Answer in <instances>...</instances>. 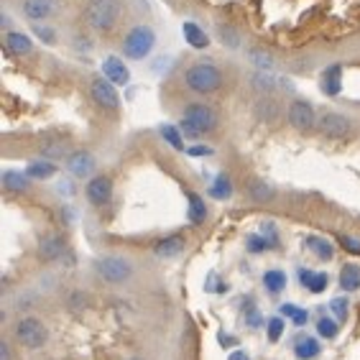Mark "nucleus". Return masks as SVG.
Instances as JSON below:
<instances>
[{
	"mask_svg": "<svg viewBox=\"0 0 360 360\" xmlns=\"http://www.w3.org/2000/svg\"><path fill=\"white\" fill-rule=\"evenodd\" d=\"M13 338L26 350H39L49 342V330L39 317H18L13 325Z\"/></svg>",
	"mask_w": 360,
	"mask_h": 360,
	"instance_id": "6",
	"label": "nucleus"
},
{
	"mask_svg": "<svg viewBox=\"0 0 360 360\" xmlns=\"http://www.w3.org/2000/svg\"><path fill=\"white\" fill-rule=\"evenodd\" d=\"M56 189H59V192H64V194H72V187L67 184V181H64V184H59Z\"/></svg>",
	"mask_w": 360,
	"mask_h": 360,
	"instance_id": "48",
	"label": "nucleus"
},
{
	"mask_svg": "<svg viewBox=\"0 0 360 360\" xmlns=\"http://www.w3.org/2000/svg\"><path fill=\"white\" fill-rule=\"evenodd\" d=\"M181 34H184V41L192 49H207L210 46V36L205 34V28H200L197 23L187 21L181 23Z\"/></svg>",
	"mask_w": 360,
	"mask_h": 360,
	"instance_id": "24",
	"label": "nucleus"
},
{
	"mask_svg": "<svg viewBox=\"0 0 360 360\" xmlns=\"http://www.w3.org/2000/svg\"><path fill=\"white\" fill-rule=\"evenodd\" d=\"M248 194H250V200L253 202H271L274 200V194H276V189H274V184H269L266 179H253L250 181V187H248Z\"/></svg>",
	"mask_w": 360,
	"mask_h": 360,
	"instance_id": "30",
	"label": "nucleus"
},
{
	"mask_svg": "<svg viewBox=\"0 0 360 360\" xmlns=\"http://www.w3.org/2000/svg\"><path fill=\"white\" fill-rule=\"evenodd\" d=\"M187 217L192 225H202L207 220V205L205 197H200L197 192H187Z\"/></svg>",
	"mask_w": 360,
	"mask_h": 360,
	"instance_id": "23",
	"label": "nucleus"
},
{
	"mask_svg": "<svg viewBox=\"0 0 360 360\" xmlns=\"http://www.w3.org/2000/svg\"><path fill=\"white\" fill-rule=\"evenodd\" d=\"M248 54H250V62L256 64L258 70H266V72L274 70V59H271L269 51H264V49H250Z\"/></svg>",
	"mask_w": 360,
	"mask_h": 360,
	"instance_id": "40",
	"label": "nucleus"
},
{
	"mask_svg": "<svg viewBox=\"0 0 360 360\" xmlns=\"http://www.w3.org/2000/svg\"><path fill=\"white\" fill-rule=\"evenodd\" d=\"M327 312L333 314L338 322H345L347 314H350V302H347V297H335L330 304H327Z\"/></svg>",
	"mask_w": 360,
	"mask_h": 360,
	"instance_id": "38",
	"label": "nucleus"
},
{
	"mask_svg": "<svg viewBox=\"0 0 360 360\" xmlns=\"http://www.w3.org/2000/svg\"><path fill=\"white\" fill-rule=\"evenodd\" d=\"M84 197L90 205L95 207H105V205H110L112 200V179L110 176H105V174H97L87 181V187H84Z\"/></svg>",
	"mask_w": 360,
	"mask_h": 360,
	"instance_id": "10",
	"label": "nucleus"
},
{
	"mask_svg": "<svg viewBox=\"0 0 360 360\" xmlns=\"http://www.w3.org/2000/svg\"><path fill=\"white\" fill-rule=\"evenodd\" d=\"M217 36H220V41L225 44L228 49H238V46H240V34H238V31L230 26V23H217Z\"/></svg>",
	"mask_w": 360,
	"mask_h": 360,
	"instance_id": "37",
	"label": "nucleus"
},
{
	"mask_svg": "<svg viewBox=\"0 0 360 360\" xmlns=\"http://www.w3.org/2000/svg\"><path fill=\"white\" fill-rule=\"evenodd\" d=\"M161 139L167 141L169 146H172L174 151H187V146H184V133H181V128H176V125H161L159 128Z\"/></svg>",
	"mask_w": 360,
	"mask_h": 360,
	"instance_id": "32",
	"label": "nucleus"
},
{
	"mask_svg": "<svg viewBox=\"0 0 360 360\" xmlns=\"http://www.w3.org/2000/svg\"><path fill=\"white\" fill-rule=\"evenodd\" d=\"M222 82H225L222 72L210 62H197L184 72V84L197 95H212L220 90Z\"/></svg>",
	"mask_w": 360,
	"mask_h": 360,
	"instance_id": "2",
	"label": "nucleus"
},
{
	"mask_svg": "<svg viewBox=\"0 0 360 360\" xmlns=\"http://www.w3.org/2000/svg\"><path fill=\"white\" fill-rule=\"evenodd\" d=\"M92 269H95V274L103 278L105 284L112 286L128 284L133 278V261L125 256H100L95 258Z\"/></svg>",
	"mask_w": 360,
	"mask_h": 360,
	"instance_id": "4",
	"label": "nucleus"
},
{
	"mask_svg": "<svg viewBox=\"0 0 360 360\" xmlns=\"http://www.w3.org/2000/svg\"><path fill=\"white\" fill-rule=\"evenodd\" d=\"M100 72L112 84H118V87H125V84L131 82V72H128V67H125L123 59H118V56H108L103 62V67H100Z\"/></svg>",
	"mask_w": 360,
	"mask_h": 360,
	"instance_id": "13",
	"label": "nucleus"
},
{
	"mask_svg": "<svg viewBox=\"0 0 360 360\" xmlns=\"http://www.w3.org/2000/svg\"><path fill=\"white\" fill-rule=\"evenodd\" d=\"M184 153H189V156H212V148H210V146H202V143H197V146H189L187 151Z\"/></svg>",
	"mask_w": 360,
	"mask_h": 360,
	"instance_id": "44",
	"label": "nucleus"
},
{
	"mask_svg": "<svg viewBox=\"0 0 360 360\" xmlns=\"http://www.w3.org/2000/svg\"><path fill=\"white\" fill-rule=\"evenodd\" d=\"M210 197L212 200H230L233 197V181L228 174H217L215 179L210 181Z\"/></svg>",
	"mask_w": 360,
	"mask_h": 360,
	"instance_id": "28",
	"label": "nucleus"
},
{
	"mask_svg": "<svg viewBox=\"0 0 360 360\" xmlns=\"http://www.w3.org/2000/svg\"><path fill=\"white\" fill-rule=\"evenodd\" d=\"M228 360H250V353L245 347H233L228 355Z\"/></svg>",
	"mask_w": 360,
	"mask_h": 360,
	"instance_id": "46",
	"label": "nucleus"
},
{
	"mask_svg": "<svg viewBox=\"0 0 360 360\" xmlns=\"http://www.w3.org/2000/svg\"><path fill=\"white\" fill-rule=\"evenodd\" d=\"M278 314L284 319H289L294 327H304L309 322V309H304V307L299 304H281L278 307Z\"/></svg>",
	"mask_w": 360,
	"mask_h": 360,
	"instance_id": "27",
	"label": "nucleus"
},
{
	"mask_svg": "<svg viewBox=\"0 0 360 360\" xmlns=\"http://www.w3.org/2000/svg\"><path fill=\"white\" fill-rule=\"evenodd\" d=\"M261 236L269 240L271 248H278V230L274 222H264V225H261Z\"/></svg>",
	"mask_w": 360,
	"mask_h": 360,
	"instance_id": "41",
	"label": "nucleus"
},
{
	"mask_svg": "<svg viewBox=\"0 0 360 360\" xmlns=\"http://www.w3.org/2000/svg\"><path fill=\"white\" fill-rule=\"evenodd\" d=\"M153 46H156V34L153 28L148 26H133L128 34H125L123 44H120V51H123L125 59H133V62H141L151 54Z\"/></svg>",
	"mask_w": 360,
	"mask_h": 360,
	"instance_id": "5",
	"label": "nucleus"
},
{
	"mask_svg": "<svg viewBox=\"0 0 360 360\" xmlns=\"http://www.w3.org/2000/svg\"><path fill=\"white\" fill-rule=\"evenodd\" d=\"M322 92L327 97H338L342 90V67L340 64H330L325 72H322V82H319Z\"/></svg>",
	"mask_w": 360,
	"mask_h": 360,
	"instance_id": "20",
	"label": "nucleus"
},
{
	"mask_svg": "<svg viewBox=\"0 0 360 360\" xmlns=\"http://www.w3.org/2000/svg\"><path fill=\"white\" fill-rule=\"evenodd\" d=\"M243 322H245V327H250V330H258L261 325H266L253 299H248V307H245V302H243Z\"/></svg>",
	"mask_w": 360,
	"mask_h": 360,
	"instance_id": "36",
	"label": "nucleus"
},
{
	"mask_svg": "<svg viewBox=\"0 0 360 360\" xmlns=\"http://www.w3.org/2000/svg\"><path fill=\"white\" fill-rule=\"evenodd\" d=\"M317 112H314V105L307 103V100H291L289 112H286V120L294 131L299 133H309L312 128H317Z\"/></svg>",
	"mask_w": 360,
	"mask_h": 360,
	"instance_id": "7",
	"label": "nucleus"
},
{
	"mask_svg": "<svg viewBox=\"0 0 360 360\" xmlns=\"http://www.w3.org/2000/svg\"><path fill=\"white\" fill-rule=\"evenodd\" d=\"M0 181H3V189L11 194H23L31 189V176H28L26 172H18V169H6L3 172V176H0Z\"/></svg>",
	"mask_w": 360,
	"mask_h": 360,
	"instance_id": "15",
	"label": "nucleus"
},
{
	"mask_svg": "<svg viewBox=\"0 0 360 360\" xmlns=\"http://www.w3.org/2000/svg\"><path fill=\"white\" fill-rule=\"evenodd\" d=\"M34 34L39 36L44 44H49V46H51V44H56V34L51 31V28L41 26V23H36V26H34Z\"/></svg>",
	"mask_w": 360,
	"mask_h": 360,
	"instance_id": "42",
	"label": "nucleus"
},
{
	"mask_svg": "<svg viewBox=\"0 0 360 360\" xmlns=\"http://www.w3.org/2000/svg\"><path fill=\"white\" fill-rule=\"evenodd\" d=\"M95 169H97V161L90 151H72L67 156V172L75 179H92Z\"/></svg>",
	"mask_w": 360,
	"mask_h": 360,
	"instance_id": "11",
	"label": "nucleus"
},
{
	"mask_svg": "<svg viewBox=\"0 0 360 360\" xmlns=\"http://www.w3.org/2000/svg\"><path fill=\"white\" fill-rule=\"evenodd\" d=\"M23 172H26L34 181H46L56 174V164L51 159H44V156H41V159L28 161V167L23 169Z\"/></svg>",
	"mask_w": 360,
	"mask_h": 360,
	"instance_id": "22",
	"label": "nucleus"
},
{
	"mask_svg": "<svg viewBox=\"0 0 360 360\" xmlns=\"http://www.w3.org/2000/svg\"><path fill=\"white\" fill-rule=\"evenodd\" d=\"M304 248L317 256L319 261H333L335 258V245L327 238H319V236H307L304 238Z\"/></svg>",
	"mask_w": 360,
	"mask_h": 360,
	"instance_id": "21",
	"label": "nucleus"
},
{
	"mask_svg": "<svg viewBox=\"0 0 360 360\" xmlns=\"http://www.w3.org/2000/svg\"><path fill=\"white\" fill-rule=\"evenodd\" d=\"M115 87H118V84H112L108 77H97L90 84V97L95 100V105H100L105 110H115L120 105V95Z\"/></svg>",
	"mask_w": 360,
	"mask_h": 360,
	"instance_id": "9",
	"label": "nucleus"
},
{
	"mask_svg": "<svg viewBox=\"0 0 360 360\" xmlns=\"http://www.w3.org/2000/svg\"><path fill=\"white\" fill-rule=\"evenodd\" d=\"M340 245L347 250V253H353V256H360V240L353 236H342L340 238Z\"/></svg>",
	"mask_w": 360,
	"mask_h": 360,
	"instance_id": "43",
	"label": "nucleus"
},
{
	"mask_svg": "<svg viewBox=\"0 0 360 360\" xmlns=\"http://www.w3.org/2000/svg\"><path fill=\"white\" fill-rule=\"evenodd\" d=\"M256 118L264 120V123H274L278 118V103L274 97H261L256 105Z\"/></svg>",
	"mask_w": 360,
	"mask_h": 360,
	"instance_id": "31",
	"label": "nucleus"
},
{
	"mask_svg": "<svg viewBox=\"0 0 360 360\" xmlns=\"http://www.w3.org/2000/svg\"><path fill=\"white\" fill-rule=\"evenodd\" d=\"M340 289L353 294V291L360 289V266L358 264H345L340 269Z\"/></svg>",
	"mask_w": 360,
	"mask_h": 360,
	"instance_id": "26",
	"label": "nucleus"
},
{
	"mask_svg": "<svg viewBox=\"0 0 360 360\" xmlns=\"http://www.w3.org/2000/svg\"><path fill=\"white\" fill-rule=\"evenodd\" d=\"M245 250H248V253H253V256H261V253L271 250V245H269V240L261 236V233H253V236L245 238Z\"/></svg>",
	"mask_w": 360,
	"mask_h": 360,
	"instance_id": "39",
	"label": "nucleus"
},
{
	"mask_svg": "<svg viewBox=\"0 0 360 360\" xmlns=\"http://www.w3.org/2000/svg\"><path fill=\"white\" fill-rule=\"evenodd\" d=\"M314 330H317V335L322 340H335V338H338V333H340V322L333 317V314H322V317L317 319Z\"/></svg>",
	"mask_w": 360,
	"mask_h": 360,
	"instance_id": "33",
	"label": "nucleus"
},
{
	"mask_svg": "<svg viewBox=\"0 0 360 360\" xmlns=\"http://www.w3.org/2000/svg\"><path fill=\"white\" fill-rule=\"evenodd\" d=\"M67 253V240L64 236H46L39 240V258L51 264V261H59V258Z\"/></svg>",
	"mask_w": 360,
	"mask_h": 360,
	"instance_id": "12",
	"label": "nucleus"
},
{
	"mask_svg": "<svg viewBox=\"0 0 360 360\" xmlns=\"http://www.w3.org/2000/svg\"><path fill=\"white\" fill-rule=\"evenodd\" d=\"M250 84H253V90H258L261 95H269V92H274L276 90V77L271 75V72H266V70H258L256 75L250 77Z\"/></svg>",
	"mask_w": 360,
	"mask_h": 360,
	"instance_id": "34",
	"label": "nucleus"
},
{
	"mask_svg": "<svg viewBox=\"0 0 360 360\" xmlns=\"http://www.w3.org/2000/svg\"><path fill=\"white\" fill-rule=\"evenodd\" d=\"M0 360H13V345L8 338L0 340Z\"/></svg>",
	"mask_w": 360,
	"mask_h": 360,
	"instance_id": "45",
	"label": "nucleus"
},
{
	"mask_svg": "<svg viewBox=\"0 0 360 360\" xmlns=\"http://www.w3.org/2000/svg\"><path fill=\"white\" fill-rule=\"evenodd\" d=\"M299 284L304 286L309 294H322L330 286V276L325 271H312V269H299Z\"/></svg>",
	"mask_w": 360,
	"mask_h": 360,
	"instance_id": "16",
	"label": "nucleus"
},
{
	"mask_svg": "<svg viewBox=\"0 0 360 360\" xmlns=\"http://www.w3.org/2000/svg\"><path fill=\"white\" fill-rule=\"evenodd\" d=\"M217 123H220V118H217V112L212 105L207 103H192L184 108V112H181V133H184V139H200V136H205V133H212L217 128Z\"/></svg>",
	"mask_w": 360,
	"mask_h": 360,
	"instance_id": "1",
	"label": "nucleus"
},
{
	"mask_svg": "<svg viewBox=\"0 0 360 360\" xmlns=\"http://www.w3.org/2000/svg\"><path fill=\"white\" fill-rule=\"evenodd\" d=\"M184 245H187V238L181 236V233H174V236L161 238L153 245V253H156V258H176L184 250Z\"/></svg>",
	"mask_w": 360,
	"mask_h": 360,
	"instance_id": "17",
	"label": "nucleus"
},
{
	"mask_svg": "<svg viewBox=\"0 0 360 360\" xmlns=\"http://www.w3.org/2000/svg\"><path fill=\"white\" fill-rule=\"evenodd\" d=\"M3 44H6L8 54H13V56H28L31 51H34V41H31V36L23 34V31H6Z\"/></svg>",
	"mask_w": 360,
	"mask_h": 360,
	"instance_id": "14",
	"label": "nucleus"
},
{
	"mask_svg": "<svg viewBox=\"0 0 360 360\" xmlns=\"http://www.w3.org/2000/svg\"><path fill=\"white\" fill-rule=\"evenodd\" d=\"M44 159H62V156H70V148H67V141L62 139H46L39 146Z\"/></svg>",
	"mask_w": 360,
	"mask_h": 360,
	"instance_id": "29",
	"label": "nucleus"
},
{
	"mask_svg": "<svg viewBox=\"0 0 360 360\" xmlns=\"http://www.w3.org/2000/svg\"><path fill=\"white\" fill-rule=\"evenodd\" d=\"M21 11L31 23H44L54 11V0H23Z\"/></svg>",
	"mask_w": 360,
	"mask_h": 360,
	"instance_id": "19",
	"label": "nucleus"
},
{
	"mask_svg": "<svg viewBox=\"0 0 360 360\" xmlns=\"http://www.w3.org/2000/svg\"><path fill=\"white\" fill-rule=\"evenodd\" d=\"M291 353L297 355L299 360H317L319 353H322V345H319V340L312 338V335H299L294 340V345H291Z\"/></svg>",
	"mask_w": 360,
	"mask_h": 360,
	"instance_id": "18",
	"label": "nucleus"
},
{
	"mask_svg": "<svg viewBox=\"0 0 360 360\" xmlns=\"http://www.w3.org/2000/svg\"><path fill=\"white\" fill-rule=\"evenodd\" d=\"M120 13H123L120 0H90L84 8V18H87L90 28H95L100 34H108L118 26Z\"/></svg>",
	"mask_w": 360,
	"mask_h": 360,
	"instance_id": "3",
	"label": "nucleus"
},
{
	"mask_svg": "<svg viewBox=\"0 0 360 360\" xmlns=\"http://www.w3.org/2000/svg\"><path fill=\"white\" fill-rule=\"evenodd\" d=\"M217 342H220L222 347H236L238 345V340L236 338H230V335H217Z\"/></svg>",
	"mask_w": 360,
	"mask_h": 360,
	"instance_id": "47",
	"label": "nucleus"
},
{
	"mask_svg": "<svg viewBox=\"0 0 360 360\" xmlns=\"http://www.w3.org/2000/svg\"><path fill=\"white\" fill-rule=\"evenodd\" d=\"M284 333H286V319L281 314L266 319V338H269V342H278V340L284 338Z\"/></svg>",
	"mask_w": 360,
	"mask_h": 360,
	"instance_id": "35",
	"label": "nucleus"
},
{
	"mask_svg": "<svg viewBox=\"0 0 360 360\" xmlns=\"http://www.w3.org/2000/svg\"><path fill=\"white\" fill-rule=\"evenodd\" d=\"M317 131L322 133L325 139L342 141L353 133V123H350V118L342 115V112H322L317 118Z\"/></svg>",
	"mask_w": 360,
	"mask_h": 360,
	"instance_id": "8",
	"label": "nucleus"
},
{
	"mask_svg": "<svg viewBox=\"0 0 360 360\" xmlns=\"http://www.w3.org/2000/svg\"><path fill=\"white\" fill-rule=\"evenodd\" d=\"M264 289L269 291L271 297H278L281 291L286 289V284H289V278H286V274L281 269H269V271H264Z\"/></svg>",
	"mask_w": 360,
	"mask_h": 360,
	"instance_id": "25",
	"label": "nucleus"
},
{
	"mask_svg": "<svg viewBox=\"0 0 360 360\" xmlns=\"http://www.w3.org/2000/svg\"><path fill=\"white\" fill-rule=\"evenodd\" d=\"M131 360H143V358H131Z\"/></svg>",
	"mask_w": 360,
	"mask_h": 360,
	"instance_id": "49",
	"label": "nucleus"
}]
</instances>
